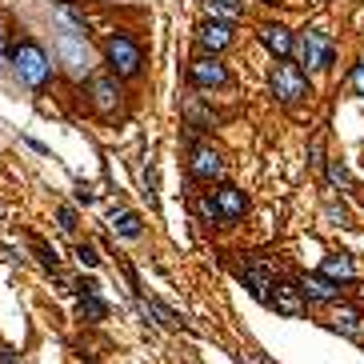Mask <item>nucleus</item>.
<instances>
[{
	"instance_id": "6",
	"label": "nucleus",
	"mask_w": 364,
	"mask_h": 364,
	"mask_svg": "<svg viewBox=\"0 0 364 364\" xmlns=\"http://www.w3.org/2000/svg\"><path fill=\"white\" fill-rule=\"evenodd\" d=\"M189 80L196 88H204V92H220V88L232 84V73H228L216 56H196V61L189 64Z\"/></svg>"
},
{
	"instance_id": "2",
	"label": "nucleus",
	"mask_w": 364,
	"mask_h": 364,
	"mask_svg": "<svg viewBox=\"0 0 364 364\" xmlns=\"http://www.w3.org/2000/svg\"><path fill=\"white\" fill-rule=\"evenodd\" d=\"M8 64H13V73L20 76V84H28V88H44L52 80V61L37 40H16Z\"/></svg>"
},
{
	"instance_id": "4",
	"label": "nucleus",
	"mask_w": 364,
	"mask_h": 364,
	"mask_svg": "<svg viewBox=\"0 0 364 364\" xmlns=\"http://www.w3.org/2000/svg\"><path fill=\"white\" fill-rule=\"evenodd\" d=\"M268 88H272V96L280 104H301L308 96V73L292 61H277L272 73H268Z\"/></svg>"
},
{
	"instance_id": "9",
	"label": "nucleus",
	"mask_w": 364,
	"mask_h": 364,
	"mask_svg": "<svg viewBox=\"0 0 364 364\" xmlns=\"http://www.w3.org/2000/svg\"><path fill=\"white\" fill-rule=\"evenodd\" d=\"M56 49H61V56H64V64L73 68V76H88V44H84V37L80 32H68V28H61V37H56Z\"/></svg>"
},
{
	"instance_id": "29",
	"label": "nucleus",
	"mask_w": 364,
	"mask_h": 364,
	"mask_svg": "<svg viewBox=\"0 0 364 364\" xmlns=\"http://www.w3.org/2000/svg\"><path fill=\"white\" fill-rule=\"evenodd\" d=\"M261 4H280V0H261Z\"/></svg>"
},
{
	"instance_id": "28",
	"label": "nucleus",
	"mask_w": 364,
	"mask_h": 364,
	"mask_svg": "<svg viewBox=\"0 0 364 364\" xmlns=\"http://www.w3.org/2000/svg\"><path fill=\"white\" fill-rule=\"evenodd\" d=\"M8 56H13V40L8 32H0V64H8Z\"/></svg>"
},
{
	"instance_id": "16",
	"label": "nucleus",
	"mask_w": 364,
	"mask_h": 364,
	"mask_svg": "<svg viewBox=\"0 0 364 364\" xmlns=\"http://www.w3.org/2000/svg\"><path fill=\"white\" fill-rule=\"evenodd\" d=\"M108 228H113L116 237H125V240L144 237V220H140V213H128V208H113V213H108Z\"/></svg>"
},
{
	"instance_id": "25",
	"label": "nucleus",
	"mask_w": 364,
	"mask_h": 364,
	"mask_svg": "<svg viewBox=\"0 0 364 364\" xmlns=\"http://www.w3.org/2000/svg\"><path fill=\"white\" fill-rule=\"evenodd\" d=\"M73 292H76V296H96V292H101V284H96L92 277H76L73 280Z\"/></svg>"
},
{
	"instance_id": "20",
	"label": "nucleus",
	"mask_w": 364,
	"mask_h": 364,
	"mask_svg": "<svg viewBox=\"0 0 364 364\" xmlns=\"http://www.w3.org/2000/svg\"><path fill=\"white\" fill-rule=\"evenodd\" d=\"M76 313H80V320H88V325H96V320H104V316H108V304H104L101 296H80V304H76Z\"/></svg>"
},
{
	"instance_id": "27",
	"label": "nucleus",
	"mask_w": 364,
	"mask_h": 364,
	"mask_svg": "<svg viewBox=\"0 0 364 364\" xmlns=\"http://www.w3.org/2000/svg\"><path fill=\"white\" fill-rule=\"evenodd\" d=\"M76 201H80V204H92V201H96L92 184H84V180H80V184H76Z\"/></svg>"
},
{
	"instance_id": "10",
	"label": "nucleus",
	"mask_w": 364,
	"mask_h": 364,
	"mask_svg": "<svg viewBox=\"0 0 364 364\" xmlns=\"http://www.w3.org/2000/svg\"><path fill=\"white\" fill-rule=\"evenodd\" d=\"M256 37H261V44H264L268 52H272L277 61H289V56H292L296 32H292L289 25H280V20H268V25H261V28H256Z\"/></svg>"
},
{
	"instance_id": "12",
	"label": "nucleus",
	"mask_w": 364,
	"mask_h": 364,
	"mask_svg": "<svg viewBox=\"0 0 364 364\" xmlns=\"http://www.w3.org/2000/svg\"><path fill=\"white\" fill-rule=\"evenodd\" d=\"M268 308H277V313L284 316H301L304 313V296L296 284H289V280H272V289H268Z\"/></svg>"
},
{
	"instance_id": "15",
	"label": "nucleus",
	"mask_w": 364,
	"mask_h": 364,
	"mask_svg": "<svg viewBox=\"0 0 364 364\" xmlns=\"http://www.w3.org/2000/svg\"><path fill=\"white\" fill-rule=\"evenodd\" d=\"M184 120H189V132H213L216 128V113L213 108H204L201 96H184Z\"/></svg>"
},
{
	"instance_id": "3",
	"label": "nucleus",
	"mask_w": 364,
	"mask_h": 364,
	"mask_svg": "<svg viewBox=\"0 0 364 364\" xmlns=\"http://www.w3.org/2000/svg\"><path fill=\"white\" fill-rule=\"evenodd\" d=\"M292 52H301L304 73H320V68H328V64L337 61V44H332V37H328L325 28H304L301 37H296V44H292Z\"/></svg>"
},
{
	"instance_id": "13",
	"label": "nucleus",
	"mask_w": 364,
	"mask_h": 364,
	"mask_svg": "<svg viewBox=\"0 0 364 364\" xmlns=\"http://www.w3.org/2000/svg\"><path fill=\"white\" fill-rule=\"evenodd\" d=\"M296 289H301V296H304V304H337L340 301V284H332V280L328 277H320V272H313V277H304L301 284H296Z\"/></svg>"
},
{
	"instance_id": "7",
	"label": "nucleus",
	"mask_w": 364,
	"mask_h": 364,
	"mask_svg": "<svg viewBox=\"0 0 364 364\" xmlns=\"http://www.w3.org/2000/svg\"><path fill=\"white\" fill-rule=\"evenodd\" d=\"M189 172L192 180H201V184H213L225 176V156L213 149V144H192L189 152Z\"/></svg>"
},
{
	"instance_id": "18",
	"label": "nucleus",
	"mask_w": 364,
	"mask_h": 364,
	"mask_svg": "<svg viewBox=\"0 0 364 364\" xmlns=\"http://www.w3.org/2000/svg\"><path fill=\"white\" fill-rule=\"evenodd\" d=\"M204 13H208V20L237 25L240 16H244V0H204Z\"/></svg>"
},
{
	"instance_id": "19",
	"label": "nucleus",
	"mask_w": 364,
	"mask_h": 364,
	"mask_svg": "<svg viewBox=\"0 0 364 364\" xmlns=\"http://www.w3.org/2000/svg\"><path fill=\"white\" fill-rule=\"evenodd\" d=\"M328 328H332V332H344V337H360L364 332V313H356V308H340V313L328 320Z\"/></svg>"
},
{
	"instance_id": "1",
	"label": "nucleus",
	"mask_w": 364,
	"mask_h": 364,
	"mask_svg": "<svg viewBox=\"0 0 364 364\" xmlns=\"http://www.w3.org/2000/svg\"><path fill=\"white\" fill-rule=\"evenodd\" d=\"M104 52V64H108V73L116 80H137L144 73V49H140L137 37H128V32H108L101 44Z\"/></svg>"
},
{
	"instance_id": "8",
	"label": "nucleus",
	"mask_w": 364,
	"mask_h": 364,
	"mask_svg": "<svg viewBox=\"0 0 364 364\" xmlns=\"http://www.w3.org/2000/svg\"><path fill=\"white\" fill-rule=\"evenodd\" d=\"M213 204H216V216H220V225H237L240 216L249 213V196L237 189V184H220L213 192Z\"/></svg>"
},
{
	"instance_id": "23",
	"label": "nucleus",
	"mask_w": 364,
	"mask_h": 364,
	"mask_svg": "<svg viewBox=\"0 0 364 364\" xmlns=\"http://www.w3.org/2000/svg\"><path fill=\"white\" fill-rule=\"evenodd\" d=\"M56 220H61V232H76V228H80V216H76L73 204H61V208H56Z\"/></svg>"
},
{
	"instance_id": "30",
	"label": "nucleus",
	"mask_w": 364,
	"mask_h": 364,
	"mask_svg": "<svg viewBox=\"0 0 364 364\" xmlns=\"http://www.w3.org/2000/svg\"><path fill=\"white\" fill-rule=\"evenodd\" d=\"M360 337H364V332H360Z\"/></svg>"
},
{
	"instance_id": "5",
	"label": "nucleus",
	"mask_w": 364,
	"mask_h": 364,
	"mask_svg": "<svg viewBox=\"0 0 364 364\" xmlns=\"http://www.w3.org/2000/svg\"><path fill=\"white\" fill-rule=\"evenodd\" d=\"M88 101H92V108L101 116H116V108L125 101V88H120V80L113 73H96V76H88Z\"/></svg>"
},
{
	"instance_id": "22",
	"label": "nucleus",
	"mask_w": 364,
	"mask_h": 364,
	"mask_svg": "<svg viewBox=\"0 0 364 364\" xmlns=\"http://www.w3.org/2000/svg\"><path fill=\"white\" fill-rule=\"evenodd\" d=\"M320 168L328 172V184H332V189H349V168H344L340 161H325Z\"/></svg>"
},
{
	"instance_id": "24",
	"label": "nucleus",
	"mask_w": 364,
	"mask_h": 364,
	"mask_svg": "<svg viewBox=\"0 0 364 364\" xmlns=\"http://www.w3.org/2000/svg\"><path fill=\"white\" fill-rule=\"evenodd\" d=\"M32 249H37L40 264H44V268H49V272H56V264H61V256H56V252H52L49 244H44V240H32Z\"/></svg>"
},
{
	"instance_id": "21",
	"label": "nucleus",
	"mask_w": 364,
	"mask_h": 364,
	"mask_svg": "<svg viewBox=\"0 0 364 364\" xmlns=\"http://www.w3.org/2000/svg\"><path fill=\"white\" fill-rule=\"evenodd\" d=\"M73 256L84 264V268H96V264H101V252H96V244H88V240H76V244H73Z\"/></svg>"
},
{
	"instance_id": "11",
	"label": "nucleus",
	"mask_w": 364,
	"mask_h": 364,
	"mask_svg": "<svg viewBox=\"0 0 364 364\" xmlns=\"http://www.w3.org/2000/svg\"><path fill=\"white\" fill-rule=\"evenodd\" d=\"M232 32H237L232 25H220V20H204V25L196 28V49H201L204 56H216V52H225L228 44H232Z\"/></svg>"
},
{
	"instance_id": "26",
	"label": "nucleus",
	"mask_w": 364,
	"mask_h": 364,
	"mask_svg": "<svg viewBox=\"0 0 364 364\" xmlns=\"http://www.w3.org/2000/svg\"><path fill=\"white\" fill-rule=\"evenodd\" d=\"M349 88L356 92V96H364V64H356V68L349 73Z\"/></svg>"
},
{
	"instance_id": "17",
	"label": "nucleus",
	"mask_w": 364,
	"mask_h": 364,
	"mask_svg": "<svg viewBox=\"0 0 364 364\" xmlns=\"http://www.w3.org/2000/svg\"><path fill=\"white\" fill-rule=\"evenodd\" d=\"M320 277H328L332 284H344V280L356 277V264H352L349 252H332V256H325V264H320Z\"/></svg>"
},
{
	"instance_id": "14",
	"label": "nucleus",
	"mask_w": 364,
	"mask_h": 364,
	"mask_svg": "<svg viewBox=\"0 0 364 364\" xmlns=\"http://www.w3.org/2000/svg\"><path fill=\"white\" fill-rule=\"evenodd\" d=\"M240 280H244V289L261 304L268 301V289H272V268H268V264H244V268H240Z\"/></svg>"
}]
</instances>
